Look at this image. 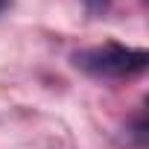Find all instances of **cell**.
Listing matches in <instances>:
<instances>
[{
    "instance_id": "obj_2",
    "label": "cell",
    "mask_w": 149,
    "mask_h": 149,
    "mask_svg": "<svg viewBox=\"0 0 149 149\" xmlns=\"http://www.w3.org/2000/svg\"><path fill=\"white\" fill-rule=\"evenodd\" d=\"M108 3H111V0H85L88 12H94V15H100L102 9H108Z\"/></svg>"
},
{
    "instance_id": "obj_3",
    "label": "cell",
    "mask_w": 149,
    "mask_h": 149,
    "mask_svg": "<svg viewBox=\"0 0 149 149\" xmlns=\"http://www.w3.org/2000/svg\"><path fill=\"white\" fill-rule=\"evenodd\" d=\"M3 6H6V0H0V9H3Z\"/></svg>"
},
{
    "instance_id": "obj_1",
    "label": "cell",
    "mask_w": 149,
    "mask_h": 149,
    "mask_svg": "<svg viewBox=\"0 0 149 149\" xmlns=\"http://www.w3.org/2000/svg\"><path fill=\"white\" fill-rule=\"evenodd\" d=\"M73 61H76L79 70H85L88 76H97V79H129V76H137V73L146 70L149 53L137 50V47L108 41V44L76 53Z\"/></svg>"
}]
</instances>
